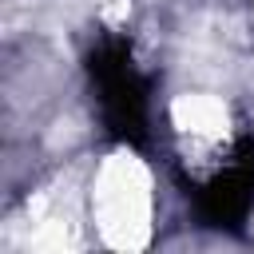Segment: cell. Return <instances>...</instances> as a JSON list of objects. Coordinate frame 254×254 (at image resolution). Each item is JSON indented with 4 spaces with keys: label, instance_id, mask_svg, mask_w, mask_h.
I'll return each mask as SVG.
<instances>
[{
    "label": "cell",
    "instance_id": "2",
    "mask_svg": "<svg viewBox=\"0 0 254 254\" xmlns=\"http://www.w3.org/2000/svg\"><path fill=\"white\" fill-rule=\"evenodd\" d=\"M171 127L198 147H218L230 135V107L210 91H183L171 99Z\"/></svg>",
    "mask_w": 254,
    "mask_h": 254
},
{
    "label": "cell",
    "instance_id": "1",
    "mask_svg": "<svg viewBox=\"0 0 254 254\" xmlns=\"http://www.w3.org/2000/svg\"><path fill=\"white\" fill-rule=\"evenodd\" d=\"M87 218L103 246L143 250L155 234V179L151 167L131 151H107L87 183Z\"/></svg>",
    "mask_w": 254,
    "mask_h": 254
}]
</instances>
